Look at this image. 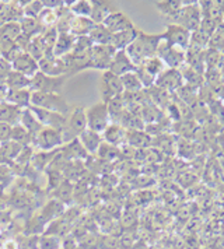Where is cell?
Wrapping results in <instances>:
<instances>
[{
	"instance_id": "cell-42",
	"label": "cell",
	"mask_w": 224,
	"mask_h": 249,
	"mask_svg": "<svg viewBox=\"0 0 224 249\" xmlns=\"http://www.w3.org/2000/svg\"><path fill=\"white\" fill-rule=\"evenodd\" d=\"M97 154H98L100 159L104 160V161H112V160L119 154V150L115 147V146H111V144H108V143L104 142V143L101 144V147Z\"/></svg>"
},
{
	"instance_id": "cell-24",
	"label": "cell",
	"mask_w": 224,
	"mask_h": 249,
	"mask_svg": "<svg viewBox=\"0 0 224 249\" xmlns=\"http://www.w3.org/2000/svg\"><path fill=\"white\" fill-rule=\"evenodd\" d=\"M22 109L11 105L9 102H1L0 104V122L1 124L16 126L20 124V116H21Z\"/></svg>"
},
{
	"instance_id": "cell-45",
	"label": "cell",
	"mask_w": 224,
	"mask_h": 249,
	"mask_svg": "<svg viewBox=\"0 0 224 249\" xmlns=\"http://www.w3.org/2000/svg\"><path fill=\"white\" fill-rule=\"evenodd\" d=\"M42 3H44L45 9L56 10V9H59L65 1H62V0H42Z\"/></svg>"
},
{
	"instance_id": "cell-13",
	"label": "cell",
	"mask_w": 224,
	"mask_h": 249,
	"mask_svg": "<svg viewBox=\"0 0 224 249\" xmlns=\"http://www.w3.org/2000/svg\"><path fill=\"white\" fill-rule=\"evenodd\" d=\"M123 86L121 77L115 76L111 71H104L102 80H101V94H102V102H110L112 98L122 95Z\"/></svg>"
},
{
	"instance_id": "cell-2",
	"label": "cell",
	"mask_w": 224,
	"mask_h": 249,
	"mask_svg": "<svg viewBox=\"0 0 224 249\" xmlns=\"http://www.w3.org/2000/svg\"><path fill=\"white\" fill-rule=\"evenodd\" d=\"M31 107L42 108L51 112L69 115L72 108L62 94H46V92H33L31 95Z\"/></svg>"
},
{
	"instance_id": "cell-26",
	"label": "cell",
	"mask_w": 224,
	"mask_h": 249,
	"mask_svg": "<svg viewBox=\"0 0 224 249\" xmlns=\"http://www.w3.org/2000/svg\"><path fill=\"white\" fill-rule=\"evenodd\" d=\"M94 27H95V24L93 23L89 17H75L72 21V25H70V34L75 35L76 38L89 36Z\"/></svg>"
},
{
	"instance_id": "cell-11",
	"label": "cell",
	"mask_w": 224,
	"mask_h": 249,
	"mask_svg": "<svg viewBox=\"0 0 224 249\" xmlns=\"http://www.w3.org/2000/svg\"><path fill=\"white\" fill-rule=\"evenodd\" d=\"M157 57H160L163 63L169 69H177L187 60V51L179 49L177 46L168 45L166 41L161 39L157 51Z\"/></svg>"
},
{
	"instance_id": "cell-7",
	"label": "cell",
	"mask_w": 224,
	"mask_h": 249,
	"mask_svg": "<svg viewBox=\"0 0 224 249\" xmlns=\"http://www.w3.org/2000/svg\"><path fill=\"white\" fill-rule=\"evenodd\" d=\"M33 143L38 150L45 151V153H51L57 147H60L65 143V139H63V133L60 130L44 127L39 133H37L33 137Z\"/></svg>"
},
{
	"instance_id": "cell-37",
	"label": "cell",
	"mask_w": 224,
	"mask_h": 249,
	"mask_svg": "<svg viewBox=\"0 0 224 249\" xmlns=\"http://www.w3.org/2000/svg\"><path fill=\"white\" fill-rule=\"evenodd\" d=\"M67 4L75 17H89L90 18L91 9H93V4L90 0H77V1H72V3L67 1Z\"/></svg>"
},
{
	"instance_id": "cell-47",
	"label": "cell",
	"mask_w": 224,
	"mask_h": 249,
	"mask_svg": "<svg viewBox=\"0 0 224 249\" xmlns=\"http://www.w3.org/2000/svg\"><path fill=\"white\" fill-rule=\"evenodd\" d=\"M60 249H63V248H60Z\"/></svg>"
},
{
	"instance_id": "cell-18",
	"label": "cell",
	"mask_w": 224,
	"mask_h": 249,
	"mask_svg": "<svg viewBox=\"0 0 224 249\" xmlns=\"http://www.w3.org/2000/svg\"><path fill=\"white\" fill-rule=\"evenodd\" d=\"M108 71L113 73L115 76L122 77L123 74H126V73L136 71V66H134L133 62L131 60V57L128 56V53L125 51H116Z\"/></svg>"
},
{
	"instance_id": "cell-34",
	"label": "cell",
	"mask_w": 224,
	"mask_h": 249,
	"mask_svg": "<svg viewBox=\"0 0 224 249\" xmlns=\"http://www.w3.org/2000/svg\"><path fill=\"white\" fill-rule=\"evenodd\" d=\"M182 6H184L182 1H174V0H171V1H158V3H156L157 10L161 13L169 23L175 17V14L181 10Z\"/></svg>"
},
{
	"instance_id": "cell-1",
	"label": "cell",
	"mask_w": 224,
	"mask_h": 249,
	"mask_svg": "<svg viewBox=\"0 0 224 249\" xmlns=\"http://www.w3.org/2000/svg\"><path fill=\"white\" fill-rule=\"evenodd\" d=\"M163 36L161 34H146L143 31H139L133 42L125 49L128 56L133 62V65L137 68L142 65L146 59L157 56L158 45L161 42Z\"/></svg>"
},
{
	"instance_id": "cell-15",
	"label": "cell",
	"mask_w": 224,
	"mask_h": 249,
	"mask_svg": "<svg viewBox=\"0 0 224 249\" xmlns=\"http://www.w3.org/2000/svg\"><path fill=\"white\" fill-rule=\"evenodd\" d=\"M102 25L111 33V34H118V33H122V31H126V30H132L134 28L132 20L125 14V13L119 12V10H115L113 13H111L105 21L102 23Z\"/></svg>"
},
{
	"instance_id": "cell-25",
	"label": "cell",
	"mask_w": 224,
	"mask_h": 249,
	"mask_svg": "<svg viewBox=\"0 0 224 249\" xmlns=\"http://www.w3.org/2000/svg\"><path fill=\"white\" fill-rule=\"evenodd\" d=\"M137 34H139V30L136 27L132 28V30H126V31H122V33H118V34H112L111 46H113L116 51H125L136 39Z\"/></svg>"
},
{
	"instance_id": "cell-9",
	"label": "cell",
	"mask_w": 224,
	"mask_h": 249,
	"mask_svg": "<svg viewBox=\"0 0 224 249\" xmlns=\"http://www.w3.org/2000/svg\"><path fill=\"white\" fill-rule=\"evenodd\" d=\"M66 77H52L38 71L31 79V91L33 92H46V94H60Z\"/></svg>"
},
{
	"instance_id": "cell-41",
	"label": "cell",
	"mask_w": 224,
	"mask_h": 249,
	"mask_svg": "<svg viewBox=\"0 0 224 249\" xmlns=\"http://www.w3.org/2000/svg\"><path fill=\"white\" fill-rule=\"evenodd\" d=\"M69 156H70V159L81 160L87 159L89 153L81 146V143L78 142V139H75V140L69 142Z\"/></svg>"
},
{
	"instance_id": "cell-10",
	"label": "cell",
	"mask_w": 224,
	"mask_h": 249,
	"mask_svg": "<svg viewBox=\"0 0 224 249\" xmlns=\"http://www.w3.org/2000/svg\"><path fill=\"white\" fill-rule=\"evenodd\" d=\"M116 49L111 45H94L90 53V69L107 71L112 63Z\"/></svg>"
},
{
	"instance_id": "cell-43",
	"label": "cell",
	"mask_w": 224,
	"mask_h": 249,
	"mask_svg": "<svg viewBox=\"0 0 224 249\" xmlns=\"http://www.w3.org/2000/svg\"><path fill=\"white\" fill-rule=\"evenodd\" d=\"M13 71V66L9 60H6L4 57H0V81H4L7 79V76Z\"/></svg>"
},
{
	"instance_id": "cell-35",
	"label": "cell",
	"mask_w": 224,
	"mask_h": 249,
	"mask_svg": "<svg viewBox=\"0 0 224 249\" xmlns=\"http://www.w3.org/2000/svg\"><path fill=\"white\" fill-rule=\"evenodd\" d=\"M11 142L20 144L22 147L28 146L30 143H33V136L22 127L21 124H16L11 127V136H10Z\"/></svg>"
},
{
	"instance_id": "cell-21",
	"label": "cell",
	"mask_w": 224,
	"mask_h": 249,
	"mask_svg": "<svg viewBox=\"0 0 224 249\" xmlns=\"http://www.w3.org/2000/svg\"><path fill=\"white\" fill-rule=\"evenodd\" d=\"M76 36L70 33H59L56 44L54 46V55L56 57H65L73 51V46L76 44Z\"/></svg>"
},
{
	"instance_id": "cell-33",
	"label": "cell",
	"mask_w": 224,
	"mask_h": 249,
	"mask_svg": "<svg viewBox=\"0 0 224 249\" xmlns=\"http://www.w3.org/2000/svg\"><path fill=\"white\" fill-rule=\"evenodd\" d=\"M126 143L129 146L136 148L146 147L150 144V139L151 136L147 135L143 130H126Z\"/></svg>"
},
{
	"instance_id": "cell-6",
	"label": "cell",
	"mask_w": 224,
	"mask_h": 249,
	"mask_svg": "<svg viewBox=\"0 0 224 249\" xmlns=\"http://www.w3.org/2000/svg\"><path fill=\"white\" fill-rule=\"evenodd\" d=\"M87 130V118H86V109L76 107L73 108L70 113L67 115V126L63 130V139L65 142H72L75 139H78V136Z\"/></svg>"
},
{
	"instance_id": "cell-14",
	"label": "cell",
	"mask_w": 224,
	"mask_h": 249,
	"mask_svg": "<svg viewBox=\"0 0 224 249\" xmlns=\"http://www.w3.org/2000/svg\"><path fill=\"white\" fill-rule=\"evenodd\" d=\"M38 65H39V71L46 74V76L63 77V76L69 74V69H67L65 59L63 57H56L54 53L46 55Z\"/></svg>"
},
{
	"instance_id": "cell-4",
	"label": "cell",
	"mask_w": 224,
	"mask_h": 249,
	"mask_svg": "<svg viewBox=\"0 0 224 249\" xmlns=\"http://www.w3.org/2000/svg\"><path fill=\"white\" fill-rule=\"evenodd\" d=\"M169 24L181 25V27L189 30L190 33L198 31L202 24V12L199 4L198 3L184 4Z\"/></svg>"
},
{
	"instance_id": "cell-36",
	"label": "cell",
	"mask_w": 224,
	"mask_h": 249,
	"mask_svg": "<svg viewBox=\"0 0 224 249\" xmlns=\"http://www.w3.org/2000/svg\"><path fill=\"white\" fill-rule=\"evenodd\" d=\"M22 7V14L24 17H33L38 18L39 14L44 12V3L42 0H30V1H20Z\"/></svg>"
},
{
	"instance_id": "cell-3",
	"label": "cell",
	"mask_w": 224,
	"mask_h": 249,
	"mask_svg": "<svg viewBox=\"0 0 224 249\" xmlns=\"http://www.w3.org/2000/svg\"><path fill=\"white\" fill-rule=\"evenodd\" d=\"M86 118H87V129L97 132L100 135H102L104 130L111 124V115L108 111V105L102 101L87 108Z\"/></svg>"
},
{
	"instance_id": "cell-30",
	"label": "cell",
	"mask_w": 224,
	"mask_h": 249,
	"mask_svg": "<svg viewBox=\"0 0 224 249\" xmlns=\"http://www.w3.org/2000/svg\"><path fill=\"white\" fill-rule=\"evenodd\" d=\"M89 38L94 45H111L112 34L102 24H95V27L90 33Z\"/></svg>"
},
{
	"instance_id": "cell-40",
	"label": "cell",
	"mask_w": 224,
	"mask_h": 249,
	"mask_svg": "<svg viewBox=\"0 0 224 249\" xmlns=\"http://www.w3.org/2000/svg\"><path fill=\"white\" fill-rule=\"evenodd\" d=\"M62 248V238L44 234L39 237V249H60Z\"/></svg>"
},
{
	"instance_id": "cell-17",
	"label": "cell",
	"mask_w": 224,
	"mask_h": 249,
	"mask_svg": "<svg viewBox=\"0 0 224 249\" xmlns=\"http://www.w3.org/2000/svg\"><path fill=\"white\" fill-rule=\"evenodd\" d=\"M11 66H13V70L22 73L24 76H27L30 79H33L34 76L39 71L38 62L33 56H30L27 52H21L19 56L11 62Z\"/></svg>"
},
{
	"instance_id": "cell-22",
	"label": "cell",
	"mask_w": 224,
	"mask_h": 249,
	"mask_svg": "<svg viewBox=\"0 0 224 249\" xmlns=\"http://www.w3.org/2000/svg\"><path fill=\"white\" fill-rule=\"evenodd\" d=\"M93 9H91V21L94 24H102L105 21V18L113 13L116 9L112 6L110 1H101V0H94L91 1Z\"/></svg>"
},
{
	"instance_id": "cell-19",
	"label": "cell",
	"mask_w": 224,
	"mask_h": 249,
	"mask_svg": "<svg viewBox=\"0 0 224 249\" xmlns=\"http://www.w3.org/2000/svg\"><path fill=\"white\" fill-rule=\"evenodd\" d=\"M126 129L122 127L118 124H110V126L104 130L102 133V139L105 143L111 144V146H122L126 143Z\"/></svg>"
},
{
	"instance_id": "cell-46",
	"label": "cell",
	"mask_w": 224,
	"mask_h": 249,
	"mask_svg": "<svg viewBox=\"0 0 224 249\" xmlns=\"http://www.w3.org/2000/svg\"><path fill=\"white\" fill-rule=\"evenodd\" d=\"M9 94V87L6 86L4 81H0V104L6 101V97Z\"/></svg>"
},
{
	"instance_id": "cell-44",
	"label": "cell",
	"mask_w": 224,
	"mask_h": 249,
	"mask_svg": "<svg viewBox=\"0 0 224 249\" xmlns=\"http://www.w3.org/2000/svg\"><path fill=\"white\" fill-rule=\"evenodd\" d=\"M11 127H13V126H10V124H1V122H0V144L10 140Z\"/></svg>"
},
{
	"instance_id": "cell-20",
	"label": "cell",
	"mask_w": 224,
	"mask_h": 249,
	"mask_svg": "<svg viewBox=\"0 0 224 249\" xmlns=\"http://www.w3.org/2000/svg\"><path fill=\"white\" fill-rule=\"evenodd\" d=\"M78 142L81 143V146L84 147V150L89 154H97L98 150H100L101 144L104 143V139H102V135H100V133L87 129V130H84L78 136Z\"/></svg>"
},
{
	"instance_id": "cell-12",
	"label": "cell",
	"mask_w": 224,
	"mask_h": 249,
	"mask_svg": "<svg viewBox=\"0 0 224 249\" xmlns=\"http://www.w3.org/2000/svg\"><path fill=\"white\" fill-rule=\"evenodd\" d=\"M30 109L33 111L35 118L38 119V122L42 124L44 127H49V129H55V130H60L63 133V130L67 126V116L66 115H60V113L51 112L42 108H37V107H30Z\"/></svg>"
},
{
	"instance_id": "cell-31",
	"label": "cell",
	"mask_w": 224,
	"mask_h": 249,
	"mask_svg": "<svg viewBox=\"0 0 224 249\" xmlns=\"http://www.w3.org/2000/svg\"><path fill=\"white\" fill-rule=\"evenodd\" d=\"M21 34L20 21H10V23H4L0 25V39L16 42L21 36Z\"/></svg>"
},
{
	"instance_id": "cell-16",
	"label": "cell",
	"mask_w": 224,
	"mask_h": 249,
	"mask_svg": "<svg viewBox=\"0 0 224 249\" xmlns=\"http://www.w3.org/2000/svg\"><path fill=\"white\" fill-rule=\"evenodd\" d=\"M182 73L177 69H166L158 77L154 86L164 91H174L182 87Z\"/></svg>"
},
{
	"instance_id": "cell-39",
	"label": "cell",
	"mask_w": 224,
	"mask_h": 249,
	"mask_svg": "<svg viewBox=\"0 0 224 249\" xmlns=\"http://www.w3.org/2000/svg\"><path fill=\"white\" fill-rule=\"evenodd\" d=\"M63 207H62V203L57 202V200H52L49 204H46V207L44 209V213L41 214V217L46 221H52L54 218H57L59 214L62 213Z\"/></svg>"
},
{
	"instance_id": "cell-23",
	"label": "cell",
	"mask_w": 224,
	"mask_h": 249,
	"mask_svg": "<svg viewBox=\"0 0 224 249\" xmlns=\"http://www.w3.org/2000/svg\"><path fill=\"white\" fill-rule=\"evenodd\" d=\"M31 95H33V91L30 89L9 90V94L6 97V102H9V104L20 108V109H27L31 107Z\"/></svg>"
},
{
	"instance_id": "cell-38",
	"label": "cell",
	"mask_w": 224,
	"mask_h": 249,
	"mask_svg": "<svg viewBox=\"0 0 224 249\" xmlns=\"http://www.w3.org/2000/svg\"><path fill=\"white\" fill-rule=\"evenodd\" d=\"M38 21L41 24V27L44 30H49V28H56L57 24V14L55 10L51 9H44V12L39 14Z\"/></svg>"
},
{
	"instance_id": "cell-29",
	"label": "cell",
	"mask_w": 224,
	"mask_h": 249,
	"mask_svg": "<svg viewBox=\"0 0 224 249\" xmlns=\"http://www.w3.org/2000/svg\"><path fill=\"white\" fill-rule=\"evenodd\" d=\"M20 27H21L22 35H25V36H28L31 39L37 38L44 31V28L41 27L38 18H33V17H22L20 20Z\"/></svg>"
},
{
	"instance_id": "cell-5",
	"label": "cell",
	"mask_w": 224,
	"mask_h": 249,
	"mask_svg": "<svg viewBox=\"0 0 224 249\" xmlns=\"http://www.w3.org/2000/svg\"><path fill=\"white\" fill-rule=\"evenodd\" d=\"M166 70V65L163 63V60L160 57H150L146 59L142 65H139L136 68V74L139 76V79L142 81L145 89H150L154 86L157 77Z\"/></svg>"
},
{
	"instance_id": "cell-27",
	"label": "cell",
	"mask_w": 224,
	"mask_h": 249,
	"mask_svg": "<svg viewBox=\"0 0 224 249\" xmlns=\"http://www.w3.org/2000/svg\"><path fill=\"white\" fill-rule=\"evenodd\" d=\"M20 124H21L22 127H24V129H25L33 137L44 129V126L38 122V119L35 118V115H34L33 111H31L30 108L22 109L21 116H20Z\"/></svg>"
},
{
	"instance_id": "cell-28",
	"label": "cell",
	"mask_w": 224,
	"mask_h": 249,
	"mask_svg": "<svg viewBox=\"0 0 224 249\" xmlns=\"http://www.w3.org/2000/svg\"><path fill=\"white\" fill-rule=\"evenodd\" d=\"M4 83L9 87V90H25V89L31 90V79L24 76L22 73L16 71V70H13L7 76Z\"/></svg>"
},
{
	"instance_id": "cell-8",
	"label": "cell",
	"mask_w": 224,
	"mask_h": 249,
	"mask_svg": "<svg viewBox=\"0 0 224 249\" xmlns=\"http://www.w3.org/2000/svg\"><path fill=\"white\" fill-rule=\"evenodd\" d=\"M163 41H166L168 45L177 46L179 49L188 51L190 46V38H192V33L189 30L177 25V24H168L166 31L161 34Z\"/></svg>"
},
{
	"instance_id": "cell-32",
	"label": "cell",
	"mask_w": 224,
	"mask_h": 249,
	"mask_svg": "<svg viewBox=\"0 0 224 249\" xmlns=\"http://www.w3.org/2000/svg\"><path fill=\"white\" fill-rule=\"evenodd\" d=\"M122 81L123 91L126 94H134V92H139V91L145 90L142 81L139 79V76L136 74V71H131V73H126L121 77Z\"/></svg>"
}]
</instances>
